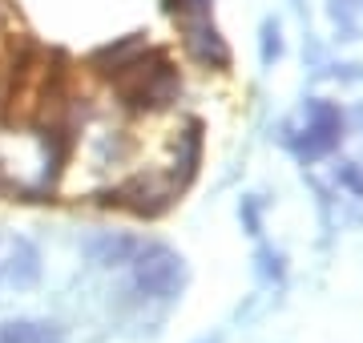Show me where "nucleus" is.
<instances>
[{
  "mask_svg": "<svg viewBox=\"0 0 363 343\" xmlns=\"http://www.w3.org/2000/svg\"><path fill=\"white\" fill-rule=\"evenodd\" d=\"M133 283L142 295L150 299H166L174 291L182 287V254L154 242V247H145V251L133 254Z\"/></svg>",
  "mask_w": 363,
  "mask_h": 343,
  "instance_id": "obj_1",
  "label": "nucleus"
},
{
  "mask_svg": "<svg viewBox=\"0 0 363 343\" xmlns=\"http://www.w3.org/2000/svg\"><path fill=\"white\" fill-rule=\"evenodd\" d=\"M182 25H186V45H190V53L198 61H206V65H230V49H226V40L218 37V28L210 25L206 16L182 21Z\"/></svg>",
  "mask_w": 363,
  "mask_h": 343,
  "instance_id": "obj_2",
  "label": "nucleus"
},
{
  "mask_svg": "<svg viewBox=\"0 0 363 343\" xmlns=\"http://www.w3.org/2000/svg\"><path fill=\"white\" fill-rule=\"evenodd\" d=\"M0 271L13 283H33L37 279V251L25 238H0Z\"/></svg>",
  "mask_w": 363,
  "mask_h": 343,
  "instance_id": "obj_3",
  "label": "nucleus"
},
{
  "mask_svg": "<svg viewBox=\"0 0 363 343\" xmlns=\"http://www.w3.org/2000/svg\"><path fill=\"white\" fill-rule=\"evenodd\" d=\"M0 343H65V331L45 319H13L0 327Z\"/></svg>",
  "mask_w": 363,
  "mask_h": 343,
  "instance_id": "obj_4",
  "label": "nucleus"
}]
</instances>
